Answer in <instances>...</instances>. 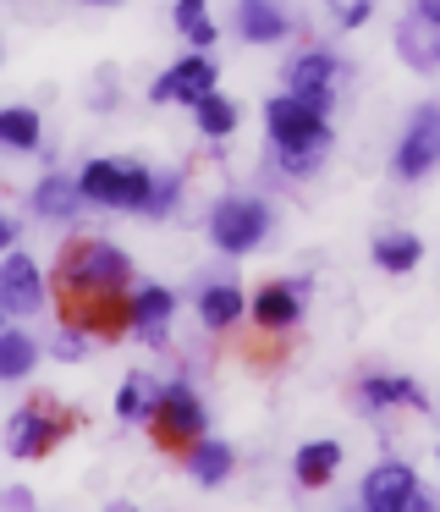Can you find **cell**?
Returning <instances> with one entry per match:
<instances>
[{
	"label": "cell",
	"instance_id": "1",
	"mask_svg": "<svg viewBox=\"0 0 440 512\" xmlns=\"http://www.w3.org/2000/svg\"><path fill=\"white\" fill-rule=\"evenodd\" d=\"M127 281H132V265L110 243H72L61 259V292L72 303L105 298V292H127Z\"/></svg>",
	"mask_w": 440,
	"mask_h": 512
},
{
	"label": "cell",
	"instance_id": "2",
	"mask_svg": "<svg viewBox=\"0 0 440 512\" xmlns=\"http://www.w3.org/2000/svg\"><path fill=\"white\" fill-rule=\"evenodd\" d=\"M88 204H110V210H149L154 177L138 160H88L83 177H77Z\"/></svg>",
	"mask_w": 440,
	"mask_h": 512
},
{
	"label": "cell",
	"instance_id": "3",
	"mask_svg": "<svg viewBox=\"0 0 440 512\" xmlns=\"http://www.w3.org/2000/svg\"><path fill=\"white\" fill-rule=\"evenodd\" d=\"M264 232H270V210L259 199H220L209 215V237L220 254H248L264 243Z\"/></svg>",
	"mask_w": 440,
	"mask_h": 512
},
{
	"label": "cell",
	"instance_id": "4",
	"mask_svg": "<svg viewBox=\"0 0 440 512\" xmlns=\"http://www.w3.org/2000/svg\"><path fill=\"white\" fill-rule=\"evenodd\" d=\"M264 127H270L275 149H297V144H330L325 111H319V105H308L303 94H286V100H270V105H264Z\"/></svg>",
	"mask_w": 440,
	"mask_h": 512
},
{
	"label": "cell",
	"instance_id": "5",
	"mask_svg": "<svg viewBox=\"0 0 440 512\" xmlns=\"http://www.w3.org/2000/svg\"><path fill=\"white\" fill-rule=\"evenodd\" d=\"M363 507L369 512H418V507H429V501L418 496V479L407 463H380L363 479Z\"/></svg>",
	"mask_w": 440,
	"mask_h": 512
},
{
	"label": "cell",
	"instance_id": "6",
	"mask_svg": "<svg viewBox=\"0 0 440 512\" xmlns=\"http://www.w3.org/2000/svg\"><path fill=\"white\" fill-rule=\"evenodd\" d=\"M66 413H55V408H44V402H28V408L11 419V430H6V441H11V457H44V452H55V441L66 435Z\"/></svg>",
	"mask_w": 440,
	"mask_h": 512
},
{
	"label": "cell",
	"instance_id": "7",
	"mask_svg": "<svg viewBox=\"0 0 440 512\" xmlns=\"http://www.w3.org/2000/svg\"><path fill=\"white\" fill-rule=\"evenodd\" d=\"M204 94H215V61L209 56H182L171 72H160V83L149 89L154 105H198Z\"/></svg>",
	"mask_w": 440,
	"mask_h": 512
},
{
	"label": "cell",
	"instance_id": "8",
	"mask_svg": "<svg viewBox=\"0 0 440 512\" xmlns=\"http://www.w3.org/2000/svg\"><path fill=\"white\" fill-rule=\"evenodd\" d=\"M198 430H204V408L187 386H165L160 391V408H154V435L165 446H193Z\"/></svg>",
	"mask_w": 440,
	"mask_h": 512
},
{
	"label": "cell",
	"instance_id": "9",
	"mask_svg": "<svg viewBox=\"0 0 440 512\" xmlns=\"http://www.w3.org/2000/svg\"><path fill=\"white\" fill-rule=\"evenodd\" d=\"M440 160V111H418L413 122H407L402 144H396V177H429Z\"/></svg>",
	"mask_w": 440,
	"mask_h": 512
},
{
	"label": "cell",
	"instance_id": "10",
	"mask_svg": "<svg viewBox=\"0 0 440 512\" xmlns=\"http://www.w3.org/2000/svg\"><path fill=\"white\" fill-rule=\"evenodd\" d=\"M0 303H6V314H33L44 303V276L28 254H6V265H0Z\"/></svg>",
	"mask_w": 440,
	"mask_h": 512
},
{
	"label": "cell",
	"instance_id": "11",
	"mask_svg": "<svg viewBox=\"0 0 440 512\" xmlns=\"http://www.w3.org/2000/svg\"><path fill=\"white\" fill-rule=\"evenodd\" d=\"M72 325H83L88 336H121L132 325V303L121 292H105V298H83L72 303Z\"/></svg>",
	"mask_w": 440,
	"mask_h": 512
},
{
	"label": "cell",
	"instance_id": "12",
	"mask_svg": "<svg viewBox=\"0 0 440 512\" xmlns=\"http://www.w3.org/2000/svg\"><path fill=\"white\" fill-rule=\"evenodd\" d=\"M253 320L264 331H286V325L303 320V281H281V287H259L253 298Z\"/></svg>",
	"mask_w": 440,
	"mask_h": 512
},
{
	"label": "cell",
	"instance_id": "13",
	"mask_svg": "<svg viewBox=\"0 0 440 512\" xmlns=\"http://www.w3.org/2000/svg\"><path fill=\"white\" fill-rule=\"evenodd\" d=\"M330 83H336V56L330 50H308V56L292 61V94H303L319 111L330 105Z\"/></svg>",
	"mask_w": 440,
	"mask_h": 512
},
{
	"label": "cell",
	"instance_id": "14",
	"mask_svg": "<svg viewBox=\"0 0 440 512\" xmlns=\"http://www.w3.org/2000/svg\"><path fill=\"white\" fill-rule=\"evenodd\" d=\"M176 314V298L165 287H138L132 292V325H138V336L149 347H160L165 342V320Z\"/></svg>",
	"mask_w": 440,
	"mask_h": 512
},
{
	"label": "cell",
	"instance_id": "15",
	"mask_svg": "<svg viewBox=\"0 0 440 512\" xmlns=\"http://www.w3.org/2000/svg\"><path fill=\"white\" fill-rule=\"evenodd\" d=\"M418 259H424V243H418L413 232H380L374 237V265H380L385 276H407Z\"/></svg>",
	"mask_w": 440,
	"mask_h": 512
},
{
	"label": "cell",
	"instance_id": "16",
	"mask_svg": "<svg viewBox=\"0 0 440 512\" xmlns=\"http://www.w3.org/2000/svg\"><path fill=\"white\" fill-rule=\"evenodd\" d=\"M77 204H83V188H77V182H66V177H55V171L39 182V188H33V210L50 215V221H66Z\"/></svg>",
	"mask_w": 440,
	"mask_h": 512
},
{
	"label": "cell",
	"instance_id": "17",
	"mask_svg": "<svg viewBox=\"0 0 440 512\" xmlns=\"http://www.w3.org/2000/svg\"><path fill=\"white\" fill-rule=\"evenodd\" d=\"M363 402L369 408H424V397H418V386L413 380H402V375H369L363 380Z\"/></svg>",
	"mask_w": 440,
	"mask_h": 512
},
{
	"label": "cell",
	"instance_id": "18",
	"mask_svg": "<svg viewBox=\"0 0 440 512\" xmlns=\"http://www.w3.org/2000/svg\"><path fill=\"white\" fill-rule=\"evenodd\" d=\"M198 320L204 325H231V320H242V292L231 287V281H220V287H204L198 292Z\"/></svg>",
	"mask_w": 440,
	"mask_h": 512
},
{
	"label": "cell",
	"instance_id": "19",
	"mask_svg": "<svg viewBox=\"0 0 440 512\" xmlns=\"http://www.w3.org/2000/svg\"><path fill=\"white\" fill-rule=\"evenodd\" d=\"M281 34H286L281 6H270V0H248V6H242V39L270 45V39H281Z\"/></svg>",
	"mask_w": 440,
	"mask_h": 512
},
{
	"label": "cell",
	"instance_id": "20",
	"mask_svg": "<svg viewBox=\"0 0 440 512\" xmlns=\"http://www.w3.org/2000/svg\"><path fill=\"white\" fill-rule=\"evenodd\" d=\"M187 468H193L198 485H220V479L231 474V446H220V441H193Z\"/></svg>",
	"mask_w": 440,
	"mask_h": 512
},
{
	"label": "cell",
	"instance_id": "21",
	"mask_svg": "<svg viewBox=\"0 0 440 512\" xmlns=\"http://www.w3.org/2000/svg\"><path fill=\"white\" fill-rule=\"evenodd\" d=\"M336 463H341L336 441H308L303 452H297V479H303V485H325V479L336 474Z\"/></svg>",
	"mask_w": 440,
	"mask_h": 512
},
{
	"label": "cell",
	"instance_id": "22",
	"mask_svg": "<svg viewBox=\"0 0 440 512\" xmlns=\"http://www.w3.org/2000/svg\"><path fill=\"white\" fill-rule=\"evenodd\" d=\"M154 408H160V391L149 386V375H132L127 386L116 391V413H121V419H154Z\"/></svg>",
	"mask_w": 440,
	"mask_h": 512
},
{
	"label": "cell",
	"instance_id": "23",
	"mask_svg": "<svg viewBox=\"0 0 440 512\" xmlns=\"http://www.w3.org/2000/svg\"><path fill=\"white\" fill-rule=\"evenodd\" d=\"M193 111H198V133L204 138H226L231 127H237V105H231L226 94H204Z\"/></svg>",
	"mask_w": 440,
	"mask_h": 512
},
{
	"label": "cell",
	"instance_id": "24",
	"mask_svg": "<svg viewBox=\"0 0 440 512\" xmlns=\"http://www.w3.org/2000/svg\"><path fill=\"white\" fill-rule=\"evenodd\" d=\"M204 12H209V0H176V28H182L198 50L215 45V23H209Z\"/></svg>",
	"mask_w": 440,
	"mask_h": 512
},
{
	"label": "cell",
	"instance_id": "25",
	"mask_svg": "<svg viewBox=\"0 0 440 512\" xmlns=\"http://www.w3.org/2000/svg\"><path fill=\"white\" fill-rule=\"evenodd\" d=\"M0 144L11 149H39V116L33 111H0Z\"/></svg>",
	"mask_w": 440,
	"mask_h": 512
},
{
	"label": "cell",
	"instance_id": "26",
	"mask_svg": "<svg viewBox=\"0 0 440 512\" xmlns=\"http://www.w3.org/2000/svg\"><path fill=\"white\" fill-rule=\"evenodd\" d=\"M28 369H33V342L22 331H6V336H0V375L22 380Z\"/></svg>",
	"mask_w": 440,
	"mask_h": 512
},
{
	"label": "cell",
	"instance_id": "27",
	"mask_svg": "<svg viewBox=\"0 0 440 512\" xmlns=\"http://www.w3.org/2000/svg\"><path fill=\"white\" fill-rule=\"evenodd\" d=\"M325 160V144H297V149H281V166L292 171V177H308V171Z\"/></svg>",
	"mask_w": 440,
	"mask_h": 512
},
{
	"label": "cell",
	"instance_id": "28",
	"mask_svg": "<svg viewBox=\"0 0 440 512\" xmlns=\"http://www.w3.org/2000/svg\"><path fill=\"white\" fill-rule=\"evenodd\" d=\"M176 193H182V182L176 177H154V193H149V215H165L176 204Z\"/></svg>",
	"mask_w": 440,
	"mask_h": 512
},
{
	"label": "cell",
	"instance_id": "29",
	"mask_svg": "<svg viewBox=\"0 0 440 512\" xmlns=\"http://www.w3.org/2000/svg\"><path fill=\"white\" fill-rule=\"evenodd\" d=\"M336 17H341L347 28H358L363 17H369V0H336Z\"/></svg>",
	"mask_w": 440,
	"mask_h": 512
},
{
	"label": "cell",
	"instance_id": "30",
	"mask_svg": "<svg viewBox=\"0 0 440 512\" xmlns=\"http://www.w3.org/2000/svg\"><path fill=\"white\" fill-rule=\"evenodd\" d=\"M418 23L440 28V0H418Z\"/></svg>",
	"mask_w": 440,
	"mask_h": 512
},
{
	"label": "cell",
	"instance_id": "31",
	"mask_svg": "<svg viewBox=\"0 0 440 512\" xmlns=\"http://www.w3.org/2000/svg\"><path fill=\"white\" fill-rule=\"evenodd\" d=\"M94 6H110V0H94Z\"/></svg>",
	"mask_w": 440,
	"mask_h": 512
}]
</instances>
